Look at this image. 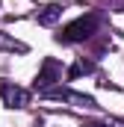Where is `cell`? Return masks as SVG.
<instances>
[{
	"instance_id": "cell-1",
	"label": "cell",
	"mask_w": 124,
	"mask_h": 127,
	"mask_svg": "<svg viewBox=\"0 0 124 127\" xmlns=\"http://www.w3.org/2000/svg\"><path fill=\"white\" fill-rule=\"evenodd\" d=\"M97 15L89 12V15H80L77 21H71L68 27H62V32L56 35V41H65V44H74V41H86L97 32Z\"/></svg>"
},
{
	"instance_id": "cell-2",
	"label": "cell",
	"mask_w": 124,
	"mask_h": 127,
	"mask_svg": "<svg viewBox=\"0 0 124 127\" xmlns=\"http://www.w3.org/2000/svg\"><path fill=\"white\" fill-rule=\"evenodd\" d=\"M62 80V65L53 59V56H47L44 62H41V68H38V74H35V89L38 92H47L53 83H59Z\"/></svg>"
},
{
	"instance_id": "cell-4",
	"label": "cell",
	"mask_w": 124,
	"mask_h": 127,
	"mask_svg": "<svg viewBox=\"0 0 124 127\" xmlns=\"http://www.w3.org/2000/svg\"><path fill=\"white\" fill-rule=\"evenodd\" d=\"M35 18H38V24L50 27V24H56V21L62 18V6H59V3H47L44 9H38V15H35Z\"/></svg>"
},
{
	"instance_id": "cell-6",
	"label": "cell",
	"mask_w": 124,
	"mask_h": 127,
	"mask_svg": "<svg viewBox=\"0 0 124 127\" xmlns=\"http://www.w3.org/2000/svg\"><path fill=\"white\" fill-rule=\"evenodd\" d=\"M83 127H106V124H100V121H89V124H83Z\"/></svg>"
},
{
	"instance_id": "cell-3",
	"label": "cell",
	"mask_w": 124,
	"mask_h": 127,
	"mask_svg": "<svg viewBox=\"0 0 124 127\" xmlns=\"http://www.w3.org/2000/svg\"><path fill=\"white\" fill-rule=\"evenodd\" d=\"M0 97H3V103L12 106V109H21V106L30 103V92L21 89V86H15V83H9V80H0Z\"/></svg>"
},
{
	"instance_id": "cell-5",
	"label": "cell",
	"mask_w": 124,
	"mask_h": 127,
	"mask_svg": "<svg viewBox=\"0 0 124 127\" xmlns=\"http://www.w3.org/2000/svg\"><path fill=\"white\" fill-rule=\"evenodd\" d=\"M92 68H94L92 62H86V59H80V62H74V65H71V68H68V77H71V80H77L80 74H89Z\"/></svg>"
}]
</instances>
